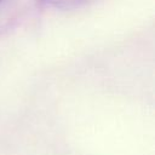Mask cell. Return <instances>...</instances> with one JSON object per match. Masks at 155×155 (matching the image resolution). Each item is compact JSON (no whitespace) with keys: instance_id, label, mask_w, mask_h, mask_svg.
Segmentation results:
<instances>
[{"instance_id":"6da1fadb","label":"cell","mask_w":155,"mask_h":155,"mask_svg":"<svg viewBox=\"0 0 155 155\" xmlns=\"http://www.w3.org/2000/svg\"><path fill=\"white\" fill-rule=\"evenodd\" d=\"M45 1L50 2L51 5H54V6H68V5L78 4L81 0H45Z\"/></svg>"},{"instance_id":"7a4b0ae2","label":"cell","mask_w":155,"mask_h":155,"mask_svg":"<svg viewBox=\"0 0 155 155\" xmlns=\"http://www.w3.org/2000/svg\"><path fill=\"white\" fill-rule=\"evenodd\" d=\"M0 2H1V0H0Z\"/></svg>"}]
</instances>
